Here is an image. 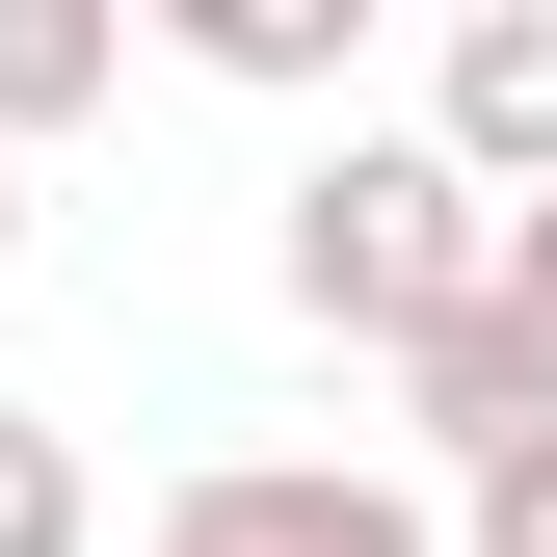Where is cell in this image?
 Here are the masks:
<instances>
[{
	"label": "cell",
	"mask_w": 557,
	"mask_h": 557,
	"mask_svg": "<svg viewBox=\"0 0 557 557\" xmlns=\"http://www.w3.org/2000/svg\"><path fill=\"white\" fill-rule=\"evenodd\" d=\"M265 265H293V319H319V345H372V372H398L425 319H478V293H505V213H478L425 133H345V160H293Z\"/></svg>",
	"instance_id": "6da1fadb"
},
{
	"label": "cell",
	"mask_w": 557,
	"mask_h": 557,
	"mask_svg": "<svg viewBox=\"0 0 557 557\" xmlns=\"http://www.w3.org/2000/svg\"><path fill=\"white\" fill-rule=\"evenodd\" d=\"M160 557H451V531L372 451H213V478H160Z\"/></svg>",
	"instance_id": "7a4b0ae2"
},
{
	"label": "cell",
	"mask_w": 557,
	"mask_h": 557,
	"mask_svg": "<svg viewBox=\"0 0 557 557\" xmlns=\"http://www.w3.org/2000/svg\"><path fill=\"white\" fill-rule=\"evenodd\" d=\"M425 160L478 186V213H557V0H478L451 81H425Z\"/></svg>",
	"instance_id": "3957f363"
},
{
	"label": "cell",
	"mask_w": 557,
	"mask_h": 557,
	"mask_svg": "<svg viewBox=\"0 0 557 557\" xmlns=\"http://www.w3.org/2000/svg\"><path fill=\"white\" fill-rule=\"evenodd\" d=\"M398 425H425L451 478L505 451V425H557V372H531V319H505V293H478V319H425V345H398Z\"/></svg>",
	"instance_id": "277c9868"
},
{
	"label": "cell",
	"mask_w": 557,
	"mask_h": 557,
	"mask_svg": "<svg viewBox=\"0 0 557 557\" xmlns=\"http://www.w3.org/2000/svg\"><path fill=\"white\" fill-rule=\"evenodd\" d=\"M133 81V0H0V160H27V133H81Z\"/></svg>",
	"instance_id": "5b68a950"
},
{
	"label": "cell",
	"mask_w": 557,
	"mask_h": 557,
	"mask_svg": "<svg viewBox=\"0 0 557 557\" xmlns=\"http://www.w3.org/2000/svg\"><path fill=\"white\" fill-rule=\"evenodd\" d=\"M186 53H213V81H265V107H319L345 81V0H160Z\"/></svg>",
	"instance_id": "8992f818"
},
{
	"label": "cell",
	"mask_w": 557,
	"mask_h": 557,
	"mask_svg": "<svg viewBox=\"0 0 557 557\" xmlns=\"http://www.w3.org/2000/svg\"><path fill=\"white\" fill-rule=\"evenodd\" d=\"M107 531V478H81V425L53 398H0V557H81Z\"/></svg>",
	"instance_id": "52a82bcc"
},
{
	"label": "cell",
	"mask_w": 557,
	"mask_h": 557,
	"mask_svg": "<svg viewBox=\"0 0 557 557\" xmlns=\"http://www.w3.org/2000/svg\"><path fill=\"white\" fill-rule=\"evenodd\" d=\"M451 557H557V425H505V451L451 478Z\"/></svg>",
	"instance_id": "ba28073f"
},
{
	"label": "cell",
	"mask_w": 557,
	"mask_h": 557,
	"mask_svg": "<svg viewBox=\"0 0 557 557\" xmlns=\"http://www.w3.org/2000/svg\"><path fill=\"white\" fill-rule=\"evenodd\" d=\"M505 319H531V372H557V213H505Z\"/></svg>",
	"instance_id": "9c48e42d"
},
{
	"label": "cell",
	"mask_w": 557,
	"mask_h": 557,
	"mask_svg": "<svg viewBox=\"0 0 557 557\" xmlns=\"http://www.w3.org/2000/svg\"><path fill=\"white\" fill-rule=\"evenodd\" d=\"M0 265H27V160H0Z\"/></svg>",
	"instance_id": "30bf717a"
}]
</instances>
